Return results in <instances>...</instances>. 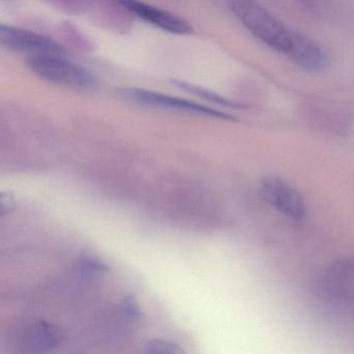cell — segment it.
<instances>
[{"label": "cell", "instance_id": "1", "mask_svg": "<svg viewBox=\"0 0 354 354\" xmlns=\"http://www.w3.org/2000/svg\"><path fill=\"white\" fill-rule=\"evenodd\" d=\"M227 6L252 36L298 67L312 73H320L328 67V57L322 47L288 28L257 0H227Z\"/></svg>", "mask_w": 354, "mask_h": 354}, {"label": "cell", "instance_id": "2", "mask_svg": "<svg viewBox=\"0 0 354 354\" xmlns=\"http://www.w3.org/2000/svg\"><path fill=\"white\" fill-rule=\"evenodd\" d=\"M64 55H30L26 65L32 73L53 84L78 90H94L98 80L86 68L64 59Z\"/></svg>", "mask_w": 354, "mask_h": 354}, {"label": "cell", "instance_id": "3", "mask_svg": "<svg viewBox=\"0 0 354 354\" xmlns=\"http://www.w3.org/2000/svg\"><path fill=\"white\" fill-rule=\"evenodd\" d=\"M120 95L130 102L142 105V106L151 107V109L192 113V115H204V117L227 120V121L235 120V118L232 117L229 113L211 109L206 105L179 98V97L153 92L146 88H123L120 90Z\"/></svg>", "mask_w": 354, "mask_h": 354}, {"label": "cell", "instance_id": "4", "mask_svg": "<svg viewBox=\"0 0 354 354\" xmlns=\"http://www.w3.org/2000/svg\"><path fill=\"white\" fill-rule=\"evenodd\" d=\"M318 289L333 306H350L354 302V260L344 259L327 269Z\"/></svg>", "mask_w": 354, "mask_h": 354}, {"label": "cell", "instance_id": "5", "mask_svg": "<svg viewBox=\"0 0 354 354\" xmlns=\"http://www.w3.org/2000/svg\"><path fill=\"white\" fill-rule=\"evenodd\" d=\"M263 198L281 214L300 221L306 214V203L295 188L277 178L269 177L261 182Z\"/></svg>", "mask_w": 354, "mask_h": 354}, {"label": "cell", "instance_id": "6", "mask_svg": "<svg viewBox=\"0 0 354 354\" xmlns=\"http://www.w3.org/2000/svg\"><path fill=\"white\" fill-rule=\"evenodd\" d=\"M0 42L9 50L28 55H66L65 49L51 39L11 26H0Z\"/></svg>", "mask_w": 354, "mask_h": 354}, {"label": "cell", "instance_id": "7", "mask_svg": "<svg viewBox=\"0 0 354 354\" xmlns=\"http://www.w3.org/2000/svg\"><path fill=\"white\" fill-rule=\"evenodd\" d=\"M122 7L127 9L130 13L138 16L147 24H152L155 28H160L169 34L185 36L194 32L192 26L183 18L163 11L152 5L144 3L142 0H115Z\"/></svg>", "mask_w": 354, "mask_h": 354}, {"label": "cell", "instance_id": "8", "mask_svg": "<svg viewBox=\"0 0 354 354\" xmlns=\"http://www.w3.org/2000/svg\"><path fill=\"white\" fill-rule=\"evenodd\" d=\"M59 335L51 325L45 322L30 325L22 335V347L28 352L51 351L57 347Z\"/></svg>", "mask_w": 354, "mask_h": 354}, {"label": "cell", "instance_id": "9", "mask_svg": "<svg viewBox=\"0 0 354 354\" xmlns=\"http://www.w3.org/2000/svg\"><path fill=\"white\" fill-rule=\"evenodd\" d=\"M174 84L179 86L182 90L187 91V92L192 93L196 96L216 103V104L221 105V106L229 107V109H244V107H246L245 105L241 104V103L234 102V101L229 100V99L225 98V97L221 96L216 93L211 92L207 88H203L201 86H194V84L179 82V80H174Z\"/></svg>", "mask_w": 354, "mask_h": 354}, {"label": "cell", "instance_id": "10", "mask_svg": "<svg viewBox=\"0 0 354 354\" xmlns=\"http://www.w3.org/2000/svg\"><path fill=\"white\" fill-rule=\"evenodd\" d=\"M76 263H77L78 268L82 272L91 275H102L109 270V265L100 259L97 258V257L84 254V256L80 257Z\"/></svg>", "mask_w": 354, "mask_h": 354}, {"label": "cell", "instance_id": "11", "mask_svg": "<svg viewBox=\"0 0 354 354\" xmlns=\"http://www.w3.org/2000/svg\"><path fill=\"white\" fill-rule=\"evenodd\" d=\"M146 351L148 353H162V354H181L183 353V349L165 339H153L146 344Z\"/></svg>", "mask_w": 354, "mask_h": 354}, {"label": "cell", "instance_id": "12", "mask_svg": "<svg viewBox=\"0 0 354 354\" xmlns=\"http://www.w3.org/2000/svg\"><path fill=\"white\" fill-rule=\"evenodd\" d=\"M122 308H123L126 315L129 316L130 318L134 319V320H140L144 316L140 304H138L134 295H129L124 298L123 302H122Z\"/></svg>", "mask_w": 354, "mask_h": 354}, {"label": "cell", "instance_id": "13", "mask_svg": "<svg viewBox=\"0 0 354 354\" xmlns=\"http://www.w3.org/2000/svg\"><path fill=\"white\" fill-rule=\"evenodd\" d=\"M15 198L11 192H3L0 196V212H1V217H5L6 215L10 214L12 211L15 209Z\"/></svg>", "mask_w": 354, "mask_h": 354}]
</instances>
